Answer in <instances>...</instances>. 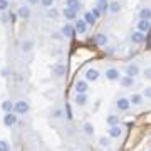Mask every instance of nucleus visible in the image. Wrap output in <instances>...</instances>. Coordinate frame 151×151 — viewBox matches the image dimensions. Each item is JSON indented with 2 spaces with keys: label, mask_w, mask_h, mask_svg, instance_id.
Masks as SVG:
<instances>
[{
  "label": "nucleus",
  "mask_w": 151,
  "mask_h": 151,
  "mask_svg": "<svg viewBox=\"0 0 151 151\" xmlns=\"http://www.w3.org/2000/svg\"><path fill=\"white\" fill-rule=\"evenodd\" d=\"M116 108H118L119 111H128V109L131 108V101H129V97H119L118 103H116Z\"/></svg>",
  "instance_id": "nucleus-6"
},
{
  "label": "nucleus",
  "mask_w": 151,
  "mask_h": 151,
  "mask_svg": "<svg viewBox=\"0 0 151 151\" xmlns=\"http://www.w3.org/2000/svg\"><path fill=\"white\" fill-rule=\"evenodd\" d=\"M106 79L108 81H119V70L114 69V67L106 69Z\"/></svg>",
  "instance_id": "nucleus-12"
},
{
  "label": "nucleus",
  "mask_w": 151,
  "mask_h": 151,
  "mask_svg": "<svg viewBox=\"0 0 151 151\" xmlns=\"http://www.w3.org/2000/svg\"><path fill=\"white\" fill-rule=\"evenodd\" d=\"M108 124H109V126L119 124V118H118V116H114V114H109V116H108Z\"/></svg>",
  "instance_id": "nucleus-26"
},
{
  "label": "nucleus",
  "mask_w": 151,
  "mask_h": 151,
  "mask_svg": "<svg viewBox=\"0 0 151 151\" xmlns=\"http://www.w3.org/2000/svg\"><path fill=\"white\" fill-rule=\"evenodd\" d=\"M143 96L148 97V99H151V87H146L145 91H143Z\"/></svg>",
  "instance_id": "nucleus-35"
},
{
  "label": "nucleus",
  "mask_w": 151,
  "mask_h": 151,
  "mask_svg": "<svg viewBox=\"0 0 151 151\" xmlns=\"http://www.w3.org/2000/svg\"><path fill=\"white\" fill-rule=\"evenodd\" d=\"M86 77H84V79H86L87 82H96L97 79H99V70L97 69H94V67H89V69L86 70Z\"/></svg>",
  "instance_id": "nucleus-2"
},
{
  "label": "nucleus",
  "mask_w": 151,
  "mask_h": 151,
  "mask_svg": "<svg viewBox=\"0 0 151 151\" xmlns=\"http://www.w3.org/2000/svg\"><path fill=\"white\" fill-rule=\"evenodd\" d=\"M32 47H34V42H32V40H24V42H22V50H24V52L32 50Z\"/></svg>",
  "instance_id": "nucleus-25"
},
{
  "label": "nucleus",
  "mask_w": 151,
  "mask_h": 151,
  "mask_svg": "<svg viewBox=\"0 0 151 151\" xmlns=\"http://www.w3.org/2000/svg\"><path fill=\"white\" fill-rule=\"evenodd\" d=\"M141 69H139V65L136 64V62H131V64L126 65V74L131 76V77H136V76H139Z\"/></svg>",
  "instance_id": "nucleus-5"
},
{
  "label": "nucleus",
  "mask_w": 151,
  "mask_h": 151,
  "mask_svg": "<svg viewBox=\"0 0 151 151\" xmlns=\"http://www.w3.org/2000/svg\"><path fill=\"white\" fill-rule=\"evenodd\" d=\"M145 77H146V79H151V67L145 69Z\"/></svg>",
  "instance_id": "nucleus-37"
},
{
  "label": "nucleus",
  "mask_w": 151,
  "mask_h": 151,
  "mask_svg": "<svg viewBox=\"0 0 151 151\" xmlns=\"http://www.w3.org/2000/svg\"><path fill=\"white\" fill-rule=\"evenodd\" d=\"M109 12H111V14H119V12H121V4H119L118 0H114V2L109 4Z\"/></svg>",
  "instance_id": "nucleus-21"
},
{
  "label": "nucleus",
  "mask_w": 151,
  "mask_h": 151,
  "mask_svg": "<svg viewBox=\"0 0 151 151\" xmlns=\"http://www.w3.org/2000/svg\"><path fill=\"white\" fill-rule=\"evenodd\" d=\"M74 29H76V32L79 34V35H82V34H86L87 32V24H86V20L82 19V20H77L74 24Z\"/></svg>",
  "instance_id": "nucleus-10"
},
{
  "label": "nucleus",
  "mask_w": 151,
  "mask_h": 151,
  "mask_svg": "<svg viewBox=\"0 0 151 151\" xmlns=\"http://www.w3.org/2000/svg\"><path fill=\"white\" fill-rule=\"evenodd\" d=\"M65 7L74 9V10H79L81 9V0H65Z\"/></svg>",
  "instance_id": "nucleus-20"
},
{
  "label": "nucleus",
  "mask_w": 151,
  "mask_h": 151,
  "mask_svg": "<svg viewBox=\"0 0 151 151\" xmlns=\"http://www.w3.org/2000/svg\"><path fill=\"white\" fill-rule=\"evenodd\" d=\"M139 19H146V20H150L151 19V9L150 7H143L139 10Z\"/></svg>",
  "instance_id": "nucleus-22"
},
{
  "label": "nucleus",
  "mask_w": 151,
  "mask_h": 151,
  "mask_svg": "<svg viewBox=\"0 0 151 151\" xmlns=\"http://www.w3.org/2000/svg\"><path fill=\"white\" fill-rule=\"evenodd\" d=\"M57 14H59V12L55 10V9H49V10H47V17H50V19L57 17Z\"/></svg>",
  "instance_id": "nucleus-34"
},
{
  "label": "nucleus",
  "mask_w": 151,
  "mask_h": 151,
  "mask_svg": "<svg viewBox=\"0 0 151 151\" xmlns=\"http://www.w3.org/2000/svg\"><path fill=\"white\" fill-rule=\"evenodd\" d=\"M62 15L65 17V20H76V17H77V10L65 7L64 10H62Z\"/></svg>",
  "instance_id": "nucleus-14"
},
{
  "label": "nucleus",
  "mask_w": 151,
  "mask_h": 151,
  "mask_svg": "<svg viewBox=\"0 0 151 151\" xmlns=\"http://www.w3.org/2000/svg\"><path fill=\"white\" fill-rule=\"evenodd\" d=\"M29 109H30V104L25 99H19V101L14 103V111H15V114H27Z\"/></svg>",
  "instance_id": "nucleus-1"
},
{
  "label": "nucleus",
  "mask_w": 151,
  "mask_h": 151,
  "mask_svg": "<svg viewBox=\"0 0 151 151\" xmlns=\"http://www.w3.org/2000/svg\"><path fill=\"white\" fill-rule=\"evenodd\" d=\"M143 99H145L143 94H133V96L129 97V101H131L133 106H141V104H143Z\"/></svg>",
  "instance_id": "nucleus-19"
},
{
  "label": "nucleus",
  "mask_w": 151,
  "mask_h": 151,
  "mask_svg": "<svg viewBox=\"0 0 151 151\" xmlns=\"http://www.w3.org/2000/svg\"><path fill=\"white\" fill-rule=\"evenodd\" d=\"M52 74H54L55 77H62V76L65 74V64L64 62H55V64L52 65Z\"/></svg>",
  "instance_id": "nucleus-4"
},
{
  "label": "nucleus",
  "mask_w": 151,
  "mask_h": 151,
  "mask_svg": "<svg viewBox=\"0 0 151 151\" xmlns=\"http://www.w3.org/2000/svg\"><path fill=\"white\" fill-rule=\"evenodd\" d=\"M108 134L111 136V138H119V136L123 134V128H121L119 124H114V126H111L108 129Z\"/></svg>",
  "instance_id": "nucleus-13"
},
{
  "label": "nucleus",
  "mask_w": 151,
  "mask_h": 151,
  "mask_svg": "<svg viewBox=\"0 0 151 151\" xmlns=\"http://www.w3.org/2000/svg\"><path fill=\"white\" fill-rule=\"evenodd\" d=\"M84 20H86L87 25H92V24H94L97 19L94 17V14H92V12H86V15H84Z\"/></svg>",
  "instance_id": "nucleus-24"
},
{
  "label": "nucleus",
  "mask_w": 151,
  "mask_h": 151,
  "mask_svg": "<svg viewBox=\"0 0 151 151\" xmlns=\"http://www.w3.org/2000/svg\"><path fill=\"white\" fill-rule=\"evenodd\" d=\"M146 40V34L145 32H139V30H134V32L131 34V42L136 44V45H139Z\"/></svg>",
  "instance_id": "nucleus-3"
},
{
  "label": "nucleus",
  "mask_w": 151,
  "mask_h": 151,
  "mask_svg": "<svg viewBox=\"0 0 151 151\" xmlns=\"http://www.w3.org/2000/svg\"><path fill=\"white\" fill-rule=\"evenodd\" d=\"M9 9V0H0V12H5Z\"/></svg>",
  "instance_id": "nucleus-33"
},
{
  "label": "nucleus",
  "mask_w": 151,
  "mask_h": 151,
  "mask_svg": "<svg viewBox=\"0 0 151 151\" xmlns=\"http://www.w3.org/2000/svg\"><path fill=\"white\" fill-rule=\"evenodd\" d=\"M54 2L55 0H40V5L45 7V9H50V7L54 5Z\"/></svg>",
  "instance_id": "nucleus-31"
},
{
  "label": "nucleus",
  "mask_w": 151,
  "mask_h": 151,
  "mask_svg": "<svg viewBox=\"0 0 151 151\" xmlns=\"http://www.w3.org/2000/svg\"><path fill=\"white\" fill-rule=\"evenodd\" d=\"M17 15L20 17V19H29V17H30V9H29V5H20L19 7Z\"/></svg>",
  "instance_id": "nucleus-15"
},
{
  "label": "nucleus",
  "mask_w": 151,
  "mask_h": 151,
  "mask_svg": "<svg viewBox=\"0 0 151 151\" xmlns=\"http://www.w3.org/2000/svg\"><path fill=\"white\" fill-rule=\"evenodd\" d=\"M109 145H111V143H109L108 138H104V136H101V138H99V146H101V148H108Z\"/></svg>",
  "instance_id": "nucleus-30"
},
{
  "label": "nucleus",
  "mask_w": 151,
  "mask_h": 151,
  "mask_svg": "<svg viewBox=\"0 0 151 151\" xmlns=\"http://www.w3.org/2000/svg\"><path fill=\"white\" fill-rule=\"evenodd\" d=\"M119 84H121V86L123 87H126V89H128V87H133L134 86V77H131V76H121V77H119Z\"/></svg>",
  "instance_id": "nucleus-7"
},
{
  "label": "nucleus",
  "mask_w": 151,
  "mask_h": 151,
  "mask_svg": "<svg viewBox=\"0 0 151 151\" xmlns=\"http://www.w3.org/2000/svg\"><path fill=\"white\" fill-rule=\"evenodd\" d=\"M87 92V81L81 79V81L76 82V94H86Z\"/></svg>",
  "instance_id": "nucleus-11"
},
{
  "label": "nucleus",
  "mask_w": 151,
  "mask_h": 151,
  "mask_svg": "<svg viewBox=\"0 0 151 151\" xmlns=\"http://www.w3.org/2000/svg\"><path fill=\"white\" fill-rule=\"evenodd\" d=\"M97 2H104V0H97Z\"/></svg>",
  "instance_id": "nucleus-39"
},
{
  "label": "nucleus",
  "mask_w": 151,
  "mask_h": 151,
  "mask_svg": "<svg viewBox=\"0 0 151 151\" xmlns=\"http://www.w3.org/2000/svg\"><path fill=\"white\" fill-rule=\"evenodd\" d=\"M82 129H84V133H86L87 136H92V134H94V124H92V123H84Z\"/></svg>",
  "instance_id": "nucleus-23"
},
{
  "label": "nucleus",
  "mask_w": 151,
  "mask_h": 151,
  "mask_svg": "<svg viewBox=\"0 0 151 151\" xmlns=\"http://www.w3.org/2000/svg\"><path fill=\"white\" fill-rule=\"evenodd\" d=\"M74 32H76V29L70 25V24H65L64 27H62V30H60V34L64 35V37H72L74 35Z\"/></svg>",
  "instance_id": "nucleus-16"
},
{
  "label": "nucleus",
  "mask_w": 151,
  "mask_h": 151,
  "mask_svg": "<svg viewBox=\"0 0 151 151\" xmlns=\"http://www.w3.org/2000/svg\"><path fill=\"white\" fill-rule=\"evenodd\" d=\"M92 14H94V17H96V19H97V17H101V14H103V12H101V10H99V9H97V7H94V9H92Z\"/></svg>",
  "instance_id": "nucleus-36"
},
{
  "label": "nucleus",
  "mask_w": 151,
  "mask_h": 151,
  "mask_svg": "<svg viewBox=\"0 0 151 151\" xmlns=\"http://www.w3.org/2000/svg\"><path fill=\"white\" fill-rule=\"evenodd\" d=\"M62 116H64V109H54V111H52V118H55V119H60L62 118Z\"/></svg>",
  "instance_id": "nucleus-28"
},
{
  "label": "nucleus",
  "mask_w": 151,
  "mask_h": 151,
  "mask_svg": "<svg viewBox=\"0 0 151 151\" xmlns=\"http://www.w3.org/2000/svg\"><path fill=\"white\" fill-rule=\"evenodd\" d=\"M2 109H4L5 113H10L12 111V101H4V103H2Z\"/></svg>",
  "instance_id": "nucleus-29"
},
{
  "label": "nucleus",
  "mask_w": 151,
  "mask_h": 151,
  "mask_svg": "<svg viewBox=\"0 0 151 151\" xmlns=\"http://www.w3.org/2000/svg\"><path fill=\"white\" fill-rule=\"evenodd\" d=\"M74 103H76V106H86L87 104V96L86 94H76V99H74Z\"/></svg>",
  "instance_id": "nucleus-18"
},
{
  "label": "nucleus",
  "mask_w": 151,
  "mask_h": 151,
  "mask_svg": "<svg viewBox=\"0 0 151 151\" xmlns=\"http://www.w3.org/2000/svg\"><path fill=\"white\" fill-rule=\"evenodd\" d=\"M29 5H37V4H40V0H27Z\"/></svg>",
  "instance_id": "nucleus-38"
},
{
  "label": "nucleus",
  "mask_w": 151,
  "mask_h": 151,
  "mask_svg": "<svg viewBox=\"0 0 151 151\" xmlns=\"http://www.w3.org/2000/svg\"><path fill=\"white\" fill-rule=\"evenodd\" d=\"M94 42H96V45H106V44H108V35H104V34H96V35H94Z\"/></svg>",
  "instance_id": "nucleus-17"
},
{
  "label": "nucleus",
  "mask_w": 151,
  "mask_h": 151,
  "mask_svg": "<svg viewBox=\"0 0 151 151\" xmlns=\"http://www.w3.org/2000/svg\"><path fill=\"white\" fill-rule=\"evenodd\" d=\"M136 27H138V30H139V32L148 34V30H150V27H151V22L146 20V19H139V20H138V24H136Z\"/></svg>",
  "instance_id": "nucleus-8"
},
{
  "label": "nucleus",
  "mask_w": 151,
  "mask_h": 151,
  "mask_svg": "<svg viewBox=\"0 0 151 151\" xmlns=\"http://www.w3.org/2000/svg\"><path fill=\"white\" fill-rule=\"evenodd\" d=\"M97 9L101 12H106V10H109V4L104 0V2H97Z\"/></svg>",
  "instance_id": "nucleus-27"
},
{
  "label": "nucleus",
  "mask_w": 151,
  "mask_h": 151,
  "mask_svg": "<svg viewBox=\"0 0 151 151\" xmlns=\"http://www.w3.org/2000/svg\"><path fill=\"white\" fill-rule=\"evenodd\" d=\"M0 151H10V145L7 141H0Z\"/></svg>",
  "instance_id": "nucleus-32"
},
{
  "label": "nucleus",
  "mask_w": 151,
  "mask_h": 151,
  "mask_svg": "<svg viewBox=\"0 0 151 151\" xmlns=\"http://www.w3.org/2000/svg\"><path fill=\"white\" fill-rule=\"evenodd\" d=\"M4 124L9 126V128L15 126V124H17V116L14 113H5V116H4Z\"/></svg>",
  "instance_id": "nucleus-9"
}]
</instances>
